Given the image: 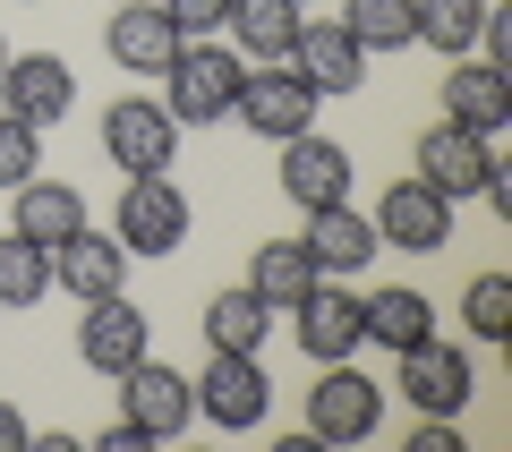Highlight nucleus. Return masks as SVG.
I'll return each mask as SVG.
<instances>
[{"mask_svg": "<svg viewBox=\"0 0 512 452\" xmlns=\"http://www.w3.org/2000/svg\"><path fill=\"white\" fill-rule=\"evenodd\" d=\"M265 325H274V308H265L248 282L205 299V342H214V350H265Z\"/></svg>", "mask_w": 512, "mask_h": 452, "instance_id": "393cba45", "label": "nucleus"}, {"mask_svg": "<svg viewBox=\"0 0 512 452\" xmlns=\"http://www.w3.org/2000/svg\"><path fill=\"white\" fill-rule=\"evenodd\" d=\"M316 282H325V273H316V256L299 248V239H265V248L248 256V290L265 299V308H299Z\"/></svg>", "mask_w": 512, "mask_h": 452, "instance_id": "412c9836", "label": "nucleus"}, {"mask_svg": "<svg viewBox=\"0 0 512 452\" xmlns=\"http://www.w3.org/2000/svg\"><path fill=\"white\" fill-rule=\"evenodd\" d=\"M0 69H9V35H0Z\"/></svg>", "mask_w": 512, "mask_h": 452, "instance_id": "72a5a7b5", "label": "nucleus"}, {"mask_svg": "<svg viewBox=\"0 0 512 452\" xmlns=\"http://www.w3.org/2000/svg\"><path fill=\"white\" fill-rule=\"evenodd\" d=\"M111 239H120L128 256H171L188 239V197L171 171H146V180L120 188V214H111Z\"/></svg>", "mask_w": 512, "mask_h": 452, "instance_id": "1a4fd4ad", "label": "nucleus"}, {"mask_svg": "<svg viewBox=\"0 0 512 452\" xmlns=\"http://www.w3.org/2000/svg\"><path fill=\"white\" fill-rule=\"evenodd\" d=\"M384 427V384L359 376L350 359H333L325 376L308 384V435L316 444H367Z\"/></svg>", "mask_w": 512, "mask_h": 452, "instance_id": "39448f33", "label": "nucleus"}, {"mask_svg": "<svg viewBox=\"0 0 512 452\" xmlns=\"http://www.w3.org/2000/svg\"><path fill=\"white\" fill-rule=\"evenodd\" d=\"M444 120L495 137V128L512 120V77L495 69V60H453V69H444Z\"/></svg>", "mask_w": 512, "mask_h": 452, "instance_id": "a211bd4d", "label": "nucleus"}, {"mask_svg": "<svg viewBox=\"0 0 512 452\" xmlns=\"http://www.w3.org/2000/svg\"><path fill=\"white\" fill-rule=\"evenodd\" d=\"M299 0H231V18H222V35H239V52L248 60H282L291 52V35H299Z\"/></svg>", "mask_w": 512, "mask_h": 452, "instance_id": "5701e85b", "label": "nucleus"}, {"mask_svg": "<svg viewBox=\"0 0 512 452\" xmlns=\"http://www.w3.org/2000/svg\"><path fill=\"white\" fill-rule=\"evenodd\" d=\"M410 393V410L419 418H461L478 401V367H470V350L461 342H444V333H427V342H410L402 350V376H393Z\"/></svg>", "mask_w": 512, "mask_h": 452, "instance_id": "423d86ee", "label": "nucleus"}, {"mask_svg": "<svg viewBox=\"0 0 512 452\" xmlns=\"http://www.w3.org/2000/svg\"><path fill=\"white\" fill-rule=\"evenodd\" d=\"M282 197L308 214V205H333V197H350V154L333 137H316V128H299V137H282Z\"/></svg>", "mask_w": 512, "mask_h": 452, "instance_id": "dca6fc26", "label": "nucleus"}, {"mask_svg": "<svg viewBox=\"0 0 512 452\" xmlns=\"http://www.w3.org/2000/svg\"><path fill=\"white\" fill-rule=\"evenodd\" d=\"M180 43H188V35L171 26V9H163V0H128V9H111V26H103V52L120 60L128 77H163Z\"/></svg>", "mask_w": 512, "mask_h": 452, "instance_id": "4468645a", "label": "nucleus"}, {"mask_svg": "<svg viewBox=\"0 0 512 452\" xmlns=\"http://www.w3.org/2000/svg\"><path fill=\"white\" fill-rule=\"evenodd\" d=\"M410 452H461V427H453V418H419Z\"/></svg>", "mask_w": 512, "mask_h": 452, "instance_id": "7c9ffc66", "label": "nucleus"}, {"mask_svg": "<svg viewBox=\"0 0 512 452\" xmlns=\"http://www.w3.org/2000/svg\"><path fill=\"white\" fill-rule=\"evenodd\" d=\"M146 350H154V325H146V308H137L128 290L86 299V316H77V359H86L94 376H120V367H137Z\"/></svg>", "mask_w": 512, "mask_h": 452, "instance_id": "9d476101", "label": "nucleus"}, {"mask_svg": "<svg viewBox=\"0 0 512 452\" xmlns=\"http://www.w3.org/2000/svg\"><path fill=\"white\" fill-rule=\"evenodd\" d=\"M461 325H470V342H512V282L504 273H478L461 290Z\"/></svg>", "mask_w": 512, "mask_h": 452, "instance_id": "cd10ccee", "label": "nucleus"}, {"mask_svg": "<svg viewBox=\"0 0 512 452\" xmlns=\"http://www.w3.org/2000/svg\"><path fill=\"white\" fill-rule=\"evenodd\" d=\"M282 60H291L316 94H359L367 86V52L350 43L342 18H299V35H291V52H282Z\"/></svg>", "mask_w": 512, "mask_h": 452, "instance_id": "f8f14e48", "label": "nucleus"}, {"mask_svg": "<svg viewBox=\"0 0 512 452\" xmlns=\"http://www.w3.org/2000/svg\"><path fill=\"white\" fill-rule=\"evenodd\" d=\"M342 26L359 52H410L419 43V0H342Z\"/></svg>", "mask_w": 512, "mask_h": 452, "instance_id": "b1692460", "label": "nucleus"}, {"mask_svg": "<svg viewBox=\"0 0 512 452\" xmlns=\"http://www.w3.org/2000/svg\"><path fill=\"white\" fill-rule=\"evenodd\" d=\"M163 9L180 35H222V18H231V0H163Z\"/></svg>", "mask_w": 512, "mask_h": 452, "instance_id": "c756f323", "label": "nucleus"}, {"mask_svg": "<svg viewBox=\"0 0 512 452\" xmlns=\"http://www.w3.org/2000/svg\"><path fill=\"white\" fill-rule=\"evenodd\" d=\"M43 290H52V248L0 231V308H35Z\"/></svg>", "mask_w": 512, "mask_h": 452, "instance_id": "bb28decb", "label": "nucleus"}, {"mask_svg": "<svg viewBox=\"0 0 512 452\" xmlns=\"http://www.w3.org/2000/svg\"><path fill=\"white\" fill-rule=\"evenodd\" d=\"M478 26H487V0H419V43L444 60L478 52Z\"/></svg>", "mask_w": 512, "mask_h": 452, "instance_id": "a878e982", "label": "nucleus"}, {"mask_svg": "<svg viewBox=\"0 0 512 452\" xmlns=\"http://www.w3.org/2000/svg\"><path fill=\"white\" fill-rule=\"evenodd\" d=\"M197 384V418L222 435H256L265 427V410H274V384H265V367H256V350H214V367Z\"/></svg>", "mask_w": 512, "mask_h": 452, "instance_id": "7ed1b4c3", "label": "nucleus"}, {"mask_svg": "<svg viewBox=\"0 0 512 452\" xmlns=\"http://www.w3.org/2000/svg\"><path fill=\"white\" fill-rule=\"evenodd\" d=\"M239 52L231 43H205V35H188L180 52H171V69H163V111L180 128H205V120H231V103H239Z\"/></svg>", "mask_w": 512, "mask_h": 452, "instance_id": "f257e3e1", "label": "nucleus"}, {"mask_svg": "<svg viewBox=\"0 0 512 452\" xmlns=\"http://www.w3.org/2000/svg\"><path fill=\"white\" fill-rule=\"evenodd\" d=\"M111 384H120V418L146 435V444H180L188 418H197V384H188L180 367H163L154 350H146L137 367H120Z\"/></svg>", "mask_w": 512, "mask_h": 452, "instance_id": "f03ea898", "label": "nucleus"}, {"mask_svg": "<svg viewBox=\"0 0 512 452\" xmlns=\"http://www.w3.org/2000/svg\"><path fill=\"white\" fill-rule=\"evenodd\" d=\"M9 231L35 239V248H60V239L86 231V197H77L69 180H43V171H35V180L18 188V214H9Z\"/></svg>", "mask_w": 512, "mask_h": 452, "instance_id": "aec40b11", "label": "nucleus"}, {"mask_svg": "<svg viewBox=\"0 0 512 452\" xmlns=\"http://www.w3.org/2000/svg\"><path fill=\"white\" fill-rule=\"evenodd\" d=\"M52 282L69 290L77 308H86V299H111V290H128V248L86 222L77 239H60V248H52Z\"/></svg>", "mask_w": 512, "mask_h": 452, "instance_id": "f3484780", "label": "nucleus"}, {"mask_svg": "<svg viewBox=\"0 0 512 452\" xmlns=\"http://www.w3.org/2000/svg\"><path fill=\"white\" fill-rule=\"evenodd\" d=\"M0 111L52 128L60 111H77V69L60 52H9V69H0Z\"/></svg>", "mask_w": 512, "mask_h": 452, "instance_id": "9b49d317", "label": "nucleus"}, {"mask_svg": "<svg viewBox=\"0 0 512 452\" xmlns=\"http://www.w3.org/2000/svg\"><path fill=\"white\" fill-rule=\"evenodd\" d=\"M94 452H146V435H137V427L120 418V427H103V435H94Z\"/></svg>", "mask_w": 512, "mask_h": 452, "instance_id": "473e14b6", "label": "nucleus"}, {"mask_svg": "<svg viewBox=\"0 0 512 452\" xmlns=\"http://www.w3.org/2000/svg\"><path fill=\"white\" fill-rule=\"evenodd\" d=\"M103 154L128 171V180L171 171L180 163V120H171L154 94H120V103H103Z\"/></svg>", "mask_w": 512, "mask_h": 452, "instance_id": "20e7f679", "label": "nucleus"}, {"mask_svg": "<svg viewBox=\"0 0 512 452\" xmlns=\"http://www.w3.org/2000/svg\"><path fill=\"white\" fill-rule=\"evenodd\" d=\"M359 325H367V342H384V350H410V342H427V333H436V308H427V290H410V282H384L376 299H359Z\"/></svg>", "mask_w": 512, "mask_h": 452, "instance_id": "4be33fe9", "label": "nucleus"}, {"mask_svg": "<svg viewBox=\"0 0 512 452\" xmlns=\"http://www.w3.org/2000/svg\"><path fill=\"white\" fill-rule=\"evenodd\" d=\"M299 248L316 256V273H359L367 256H376V222H367L350 197L308 205V231H299Z\"/></svg>", "mask_w": 512, "mask_h": 452, "instance_id": "6ab92c4d", "label": "nucleus"}, {"mask_svg": "<svg viewBox=\"0 0 512 452\" xmlns=\"http://www.w3.org/2000/svg\"><path fill=\"white\" fill-rule=\"evenodd\" d=\"M299 350H308L316 367H333V359H359V342H367V325H359V290H342L325 273V282L308 290V299H299Z\"/></svg>", "mask_w": 512, "mask_h": 452, "instance_id": "2eb2a0df", "label": "nucleus"}, {"mask_svg": "<svg viewBox=\"0 0 512 452\" xmlns=\"http://www.w3.org/2000/svg\"><path fill=\"white\" fill-rule=\"evenodd\" d=\"M487 171H495V137H478V128H453V120H436L419 137V180L427 188H444V197H478L487 188Z\"/></svg>", "mask_w": 512, "mask_h": 452, "instance_id": "ddd939ff", "label": "nucleus"}, {"mask_svg": "<svg viewBox=\"0 0 512 452\" xmlns=\"http://www.w3.org/2000/svg\"><path fill=\"white\" fill-rule=\"evenodd\" d=\"M367 222H376V248H402V256H436V248H453V197H444V188H427L419 171L384 188Z\"/></svg>", "mask_w": 512, "mask_h": 452, "instance_id": "6e6552de", "label": "nucleus"}, {"mask_svg": "<svg viewBox=\"0 0 512 452\" xmlns=\"http://www.w3.org/2000/svg\"><path fill=\"white\" fill-rule=\"evenodd\" d=\"M43 171V128L18 120V111H0V188H26Z\"/></svg>", "mask_w": 512, "mask_h": 452, "instance_id": "c85d7f7f", "label": "nucleus"}, {"mask_svg": "<svg viewBox=\"0 0 512 452\" xmlns=\"http://www.w3.org/2000/svg\"><path fill=\"white\" fill-rule=\"evenodd\" d=\"M0 452H35V435H26V418L0 401Z\"/></svg>", "mask_w": 512, "mask_h": 452, "instance_id": "2f4dec72", "label": "nucleus"}, {"mask_svg": "<svg viewBox=\"0 0 512 452\" xmlns=\"http://www.w3.org/2000/svg\"><path fill=\"white\" fill-rule=\"evenodd\" d=\"M316 103H325V94H316L308 77L291 69V60H265V69H248V77H239V103H231V120L282 145V137H299V128H316Z\"/></svg>", "mask_w": 512, "mask_h": 452, "instance_id": "0eeeda50", "label": "nucleus"}]
</instances>
